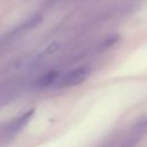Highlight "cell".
<instances>
[{"label":"cell","instance_id":"8992f818","mask_svg":"<svg viewBox=\"0 0 147 147\" xmlns=\"http://www.w3.org/2000/svg\"><path fill=\"white\" fill-rule=\"evenodd\" d=\"M60 48H61V44H60L59 41H54V42H52V44H49V45L47 46V48L45 49V54H47V55L54 54V53L57 52Z\"/></svg>","mask_w":147,"mask_h":147},{"label":"cell","instance_id":"277c9868","mask_svg":"<svg viewBox=\"0 0 147 147\" xmlns=\"http://www.w3.org/2000/svg\"><path fill=\"white\" fill-rule=\"evenodd\" d=\"M59 76H60L59 71H55V70L48 71V72L44 74V75L38 79V85L41 86V87L51 86V85H53L54 83H56Z\"/></svg>","mask_w":147,"mask_h":147},{"label":"cell","instance_id":"7a4b0ae2","mask_svg":"<svg viewBox=\"0 0 147 147\" xmlns=\"http://www.w3.org/2000/svg\"><path fill=\"white\" fill-rule=\"evenodd\" d=\"M33 114H34V109H30V110H28L26 113L22 114L20 117L15 118L13 122L9 123V125H8V127H7V132H8L10 136L16 134L17 132H20V131L30 122V119H31V117H32Z\"/></svg>","mask_w":147,"mask_h":147},{"label":"cell","instance_id":"5b68a950","mask_svg":"<svg viewBox=\"0 0 147 147\" xmlns=\"http://www.w3.org/2000/svg\"><path fill=\"white\" fill-rule=\"evenodd\" d=\"M118 40H119V36H118V34H110V36H108V37L102 41V44H101V49H107V48L114 46Z\"/></svg>","mask_w":147,"mask_h":147},{"label":"cell","instance_id":"6da1fadb","mask_svg":"<svg viewBox=\"0 0 147 147\" xmlns=\"http://www.w3.org/2000/svg\"><path fill=\"white\" fill-rule=\"evenodd\" d=\"M91 75V69L87 67H80L77 68L72 71H70L69 74H67V76L63 78L62 80V85L63 86H76L79 85L82 83H84Z\"/></svg>","mask_w":147,"mask_h":147},{"label":"cell","instance_id":"3957f363","mask_svg":"<svg viewBox=\"0 0 147 147\" xmlns=\"http://www.w3.org/2000/svg\"><path fill=\"white\" fill-rule=\"evenodd\" d=\"M42 21V16L40 14H34L33 16H31L30 18H28L23 24H21L15 31H13L14 34L16 33H20V32H23V31H28V30H31L36 26H38Z\"/></svg>","mask_w":147,"mask_h":147}]
</instances>
